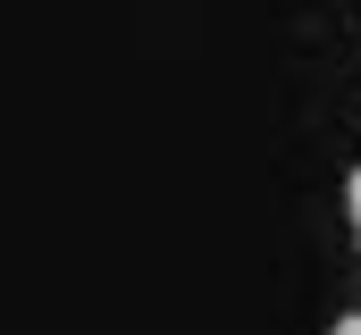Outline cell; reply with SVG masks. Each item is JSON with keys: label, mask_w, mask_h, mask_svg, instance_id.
<instances>
[{"label": "cell", "mask_w": 361, "mask_h": 335, "mask_svg": "<svg viewBox=\"0 0 361 335\" xmlns=\"http://www.w3.org/2000/svg\"><path fill=\"white\" fill-rule=\"evenodd\" d=\"M345 210H353V227H361V168H353V184H345Z\"/></svg>", "instance_id": "obj_1"}]
</instances>
